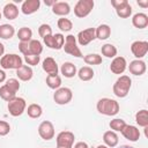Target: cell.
<instances>
[{"label":"cell","instance_id":"obj_1","mask_svg":"<svg viewBox=\"0 0 148 148\" xmlns=\"http://www.w3.org/2000/svg\"><path fill=\"white\" fill-rule=\"evenodd\" d=\"M96 108H97V111L101 113V114H104V116H116L118 112H119V103L112 98H108V97H104V98H101L98 99L97 104H96Z\"/></svg>","mask_w":148,"mask_h":148},{"label":"cell","instance_id":"obj_2","mask_svg":"<svg viewBox=\"0 0 148 148\" xmlns=\"http://www.w3.org/2000/svg\"><path fill=\"white\" fill-rule=\"evenodd\" d=\"M131 87H132V80L130 79V76L120 75L116 80V82H114V84L112 87V90H113V94L117 97L124 98V97H126L128 95Z\"/></svg>","mask_w":148,"mask_h":148},{"label":"cell","instance_id":"obj_3","mask_svg":"<svg viewBox=\"0 0 148 148\" xmlns=\"http://www.w3.org/2000/svg\"><path fill=\"white\" fill-rule=\"evenodd\" d=\"M0 66L3 69H18L21 66H23V59L18 54L8 53L1 57Z\"/></svg>","mask_w":148,"mask_h":148},{"label":"cell","instance_id":"obj_4","mask_svg":"<svg viewBox=\"0 0 148 148\" xmlns=\"http://www.w3.org/2000/svg\"><path fill=\"white\" fill-rule=\"evenodd\" d=\"M94 6V0H79L74 6V14L76 17L83 18L91 13Z\"/></svg>","mask_w":148,"mask_h":148},{"label":"cell","instance_id":"obj_5","mask_svg":"<svg viewBox=\"0 0 148 148\" xmlns=\"http://www.w3.org/2000/svg\"><path fill=\"white\" fill-rule=\"evenodd\" d=\"M8 111H9V114L13 116V117H18L21 116L25 109H27V103H25V99L22 98V97H15L13 98L12 101L8 102Z\"/></svg>","mask_w":148,"mask_h":148},{"label":"cell","instance_id":"obj_6","mask_svg":"<svg viewBox=\"0 0 148 148\" xmlns=\"http://www.w3.org/2000/svg\"><path fill=\"white\" fill-rule=\"evenodd\" d=\"M64 50L66 53L76 57V58H82V52L80 50V47L76 44V38L74 37V35H68L65 38V44H64Z\"/></svg>","mask_w":148,"mask_h":148},{"label":"cell","instance_id":"obj_7","mask_svg":"<svg viewBox=\"0 0 148 148\" xmlns=\"http://www.w3.org/2000/svg\"><path fill=\"white\" fill-rule=\"evenodd\" d=\"M73 98V92L69 88L67 87H60L56 90V92L53 94V99L57 104L59 105H65L68 104Z\"/></svg>","mask_w":148,"mask_h":148},{"label":"cell","instance_id":"obj_8","mask_svg":"<svg viewBox=\"0 0 148 148\" xmlns=\"http://www.w3.org/2000/svg\"><path fill=\"white\" fill-rule=\"evenodd\" d=\"M43 40L47 47L53 50H60L64 47V44H65V37L62 34H56V35L52 34L50 36L44 37Z\"/></svg>","mask_w":148,"mask_h":148},{"label":"cell","instance_id":"obj_9","mask_svg":"<svg viewBox=\"0 0 148 148\" xmlns=\"http://www.w3.org/2000/svg\"><path fill=\"white\" fill-rule=\"evenodd\" d=\"M38 134L45 141H49V140L53 139L54 138V126H53V124L50 120L42 121L38 126Z\"/></svg>","mask_w":148,"mask_h":148},{"label":"cell","instance_id":"obj_10","mask_svg":"<svg viewBox=\"0 0 148 148\" xmlns=\"http://www.w3.org/2000/svg\"><path fill=\"white\" fill-rule=\"evenodd\" d=\"M74 134L69 131H62L57 135V147H64V148H72L74 143Z\"/></svg>","mask_w":148,"mask_h":148},{"label":"cell","instance_id":"obj_11","mask_svg":"<svg viewBox=\"0 0 148 148\" xmlns=\"http://www.w3.org/2000/svg\"><path fill=\"white\" fill-rule=\"evenodd\" d=\"M131 52L136 59L143 58L148 52V42L146 40H135L131 44Z\"/></svg>","mask_w":148,"mask_h":148},{"label":"cell","instance_id":"obj_12","mask_svg":"<svg viewBox=\"0 0 148 148\" xmlns=\"http://www.w3.org/2000/svg\"><path fill=\"white\" fill-rule=\"evenodd\" d=\"M77 43L81 46H86L88 45L90 42H92L94 39H96V35H95V28H87L84 30H81L77 34Z\"/></svg>","mask_w":148,"mask_h":148},{"label":"cell","instance_id":"obj_13","mask_svg":"<svg viewBox=\"0 0 148 148\" xmlns=\"http://www.w3.org/2000/svg\"><path fill=\"white\" fill-rule=\"evenodd\" d=\"M127 68V61L124 57L121 56H118V57H114L113 60L111 61L110 64V71L113 73V74H117V75H120L125 72V69Z\"/></svg>","mask_w":148,"mask_h":148},{"label":"cell","instance_id":"obj_14","mask_svg":"<svg viewBox=\"0 0 148 148\" xmlns=\"http://www.w3.org/2000/svg\"><path fill=\"white\" fill-rule=\"evenodd\" d=\"M146 69H147V66H146V62L141 59H135L133 61L130 62L128 65V71L131 74L135 75V76H140L142 74L146 73Z\"/></svg>","mask_w":148,"mask_h":148},{"label":"cell","instance_id":"obj_15","mask_svg":"<svg viewBox=\"0 0 148 148\" xmlns=\"http://www.w3.org/2000/svg\"><path fill=\"white\" fill-rule=\"evenodd\" d=\"M125 139L132 141V142H135L140 139V131L136 126H133V125H127L123 128V131L120 132Z\"/></svg>","mask_w":148,"mask_h":148},{"label":"cell","instance_id":"obj_16","mask_svg":"<svg viewBox=\"0 0 148 148\" xmlns=\"http://www.w3.org/2000/svg\"><path fill=\"white\" fill-rule=\"evenodd\" d=\"M40 7V1L39 0H25L23 1L21 6V12L24 15H30L36 13Z\"/></svg>","mask_w":148,"mask_h":148},{"label":"cell","instance_id":"obj_17","mask_svg":"<svg viewBox=\"0 0 148 148\" xmlns=\"http://www.w3.org/2000/svg\"><path fill=\"white\" fill-rule=\"evenodd\" d=\"M52 13L58 16L65 17L71 13V6L68 2L65 1H56L54 5L52 6Z\"/></svg>","mask_w":148,"mask_h":148},{"label":"cell","instance_id":"obj_18","mask_svg":"<svg viewBox=\"0 0 148 148\" xmlns=\"http://www.w3.org/2000/svg\"><path fill=\"white\" fill-rule=\"evenodd\" d=\"M2 15L7 20H15L18 16V7L14 2H8L2 9Z\"/></svg>","mask_w":148,"mask_h":148},{"label":"cell","instance_id":"obj_19","mask_svg":"<svg viewBox=\"0 0 148 148\" xmlns=\"http://www.w3.org/2000/svg\"><path fill=\"white\" fill-rule=\"evenodd\" d=\"M132 24L138 29H145L148 25V15L145 13H136L132 17Z\"/></svg>","mask_w":148,"mask_h":148},{"label":"cell","instance_id":"obj_20","mask_svg":"<svg viewBox=\"0 0 148 148\" xmlns=\"http://www.w3.org/2000/svg\"><path fill=\"white\" fill-rule=\"evenodd\" d=\"M44 72H46L49 75H52V74H58V65L56 62V60L52 58V57H47L43 60V65H42Z\"/></svg>","mask_w":148,"mask_h":148},{"label":"cell","instance_id":"obj_21","mask_svg":"<svg viewBox=\"0 0 148 148\" xmlns=\"http://www.w3.org/2000/svg\"><path fill=\"white\" fill-rule=\"evenodd\" d=\"M16 75L18 77V80L21 81H30L32 79V75H34V72L31 69L30 66H27V65H23L21 66L18 69H16Z\"/></svg>","mask_w":148,"mask_h":148},{"label":"cell","instance_id":"obj_22","mask_svg":"<svg viewBox=\"0 0 148 148\" xmlns=\"http://www.w3.org/2000/svg\"><path fill=\"white\" fill-rule=\"evenodd\" d=\"M103 141H104V143H105L106 147L113 148V147H116L118 145L119 138H118V135H117L116 132H113V131H106L103 134Z\"/></svg>","mask_w":148,"mask_h":148},{"label":"cell","instance_id":"obj_23","mask_svg":"<svg viewBox=\"0 0 148 148\" xmlns=\"http://www.w3.org/2000/svg\"><path fill=\"white\" fill-rule=\"evenodd\" d=\"M60 72H61V74H62L65 77H68V79L74 77V76L76 75V73H77L76 66H75L73 62H69V61H66V62H64V64L61 65Z\"/></svg>","mask_w":148,"mask_h":148},{"label":"cell","instance_id":"obj_24","mask_svg":"<svg viewBox=\"0 0 148 148\" xmlns=\"http://www.w3.org/2000/svg\"><path fill=\"white\" fill-rule=\"evenodd\" d=\"M95 35L97 39L105 40L111 35V28L108 24H99L97 28H95Z\"/></svg>","mask_w":148,"mask_h":148},{"label":"cell","instance_id":"obj_25","mask_svg":"<svg viewBox=\"0 0 148 148\" xmlns=\"http://www.w3.org/2000/svg\"><path fill=\"white\" fill-rule=\"evenodd\" d=\"M76 74H77V76H79V79L81 81H90L94 77V75H95L94 69L91 67H89V66L81 67Z\"/></svg>","mask_w":148,"mask_h":148},{"label":"cell","instance_id":"obj_26","mask_svg":"<svg viewBox=\"0 0 148 148\" xmlns=\"http://www.w3.org/2000/svg\"><path fill=\"white\" fill-rule=\"evenodd\" d=\"M28 50H29V54L39 56L43 52V45L38 39H31L28 42Z\"/></svg>","mask_w":148,"mask_h":148},{"label":"cell","instance_id":"obj_27","mask_svg":"<svg viewBox=\"0 0 148 148\" xmlns=\"http://www.w3.org/2000/svg\"><path fill=\"white\" fill-rule=\"evenodd\" d=\"M25 111H27L28 116H29L30 118H32V119H37V118H39V117L42 116V113H43V109H42V106H40L39 104H36V103L30 104V105L25 109Z\"/></svg>","mask_w":148,"mask_h":148},{"label":"cell","instance_id":"obj_28","mask_svg":"<svg viewBox=\"0 0 148 148\" xmlns=\"http://www.w3.org/2000/svg\"><path fill=\"white\" fill-rule=\"evenodd\" d=\"M0 97L6 101V102H9L12 101L13 98L16 97V91H14L13 89H10L7 84H3L0 87Z\"/></svg>","mask_w":148,"mask_h":148},{"label":"cell","instance_id":"obj_29","mask_svg":"<svg viewBox=\"0 0 148 148\" xmlns=\"http://www.w3.org/2000/svg\"><path fill=\"white\" fill-rule=\"evenodd\" d=\"M15 34V29L12 24H1L0 25V38L10 39Z\"/></svg>","mask_w":148,"mask_h":148},{"label":"cell","instance_id":"obj_30","mask_svg":"<svg viewBox=\"0 0 148 148\" xmlns=\"http://www.w3.org/2000/svg\"><path fill=\"white\" fill-rule=\"evenodd\" d=\"M135 121L141 127H148V111L142 109L135 113Z\"/></svg>","mask_w":148,"mask_h":148},{"label":"cell","instance_id":"obj_31","mask_svg":"<svg viewBox=\"0 0 148 148\" xmlns=\"http://www.w3.org/2000/svg\"><path fill=\"white\" fill-rule=\"evenodd\" d=\"M46 84L49 88L51 89H58L60 88L61 86V77L58 75V74H52V75H47L46 76V80H45Z\"/></svg>","mask_w":148,"mask_h":148},{"label":"cell","instance_id":"obj_32","mask_svg":"<svg viewBox=\"0 0 148 148\" xmlns=\"http://www.w3.org/2000/svg\"><path fill=\"white\" fill-rule=\"evenodd\" d=\"M31 37H32V30L28 27H22L18 29L17 31V38L20 39V42H29L31 40Z\"/></svg>","mask_w":148,"mask_h":148},{"label":"cell","instance_id":"obj_33","mask_svg":"<svg viewBox=\"0 0 148 148\" xmlns=\"http://www.w3.org/2000/svg\"><path fill=\"white\" fill-rule=\"evenodd\" d=\"M101 52H102V54L104 56V57H106V58H114L116 56H117V47L114 46V45H112V44H110V43H106V44H104L103 46H102V49H101Z\"/></svg>","mask_w":148,"mask_h":148},{"label":"cell","instance_id":"obj_34","mask_svg":"<svg viewBox=\"0 0 148 148\" xmlns=\"http://www.w3.org/2000/svg\"><path fill=\"white\" fill-rule=\"evenodd\" d=\"M116 13H117V15L120 18H127V17H130L132 15V7L127 2V3L123 5V6H120L119 8H117L116 9Z\"/></svg>","mask_w":148,"mask_h":148},{"label":"cell","instance_id":"obj_35","mask_svg":"<svg viewBox=\"0 0 148 148\" xmlns=\"http://www.w3.org/2000/svg\"><path fill=\"white\" fill-rule=\"evenodd\" d=\"M83 60L88 65H101L103 61L102 56H99L97 53H89V54L83 57Z\"/></svg>","mask_w":148,"mask_h":148},{"label":"cell","instance_id":"obj_36","mask_svg":"<svg viewBox=\"0 0 148 148\" xmlns=\"http://www.w3.org/2000/svg\"><path fill=\"white\" fill-rule=\"evenodd\" d=\"M109 126L113 132H121L123 128L126 126V121L124 119H121V118H114V119H112L110 121Z\"/></svg>","mask_w":148,"mask_h":148},{"label":"cell","instance_id":"obj_37","mask_svg":"<svg viewBox=\"0 0 148 148\" xmlns=\"http://www.w3.org/2000/svg\"><path fill=\"white\" fill-rule=\"evenodd\" d=\"M57 25H58V28H59L61 31H65V32L69 31V30L73 28L72 21H71L69 18H66V17H60V18L58 20V22H57Z\"/></svg>","mask_w":148,"mask_h":148},{"label":"cell","instance_id":"obj_38","mask_svg":"<svg viewBox=\"0 0 148 148\" xmlns=\"http://www.w3.org/2000/svg\"><path fill=\"white\" fill-rule=\"evenodd\" d=\"M38 35H39L42 38L52 35V28H51V25H50V24H46V23L40 24L39 28H38Z\"/></svg>","mask_w":148,"mask_h":148},{"label":"cell","instance_id":"obj_39","mask_svg":"<svg viewBox=\"0 0 148 148\" xmlns=\"http://www.w3.org/2000/svg\"><path fill=\"white\" fill-rule=\"evenodd\" d=\"M40 60V56H35V54H29V56H24V61L30 65V66H36L38 65Z\"/></svg>","mask_w":148,"mask_h":148},{"label":"cell","instance_id":"obj_40","mask_svg":"<svg viewBox=\"0 0 148 148\" xmlns=\"http://www.w3.org/2000/svg\"><path fill=\"white\" fill-rule=\"evenodd\" d=\"M9 132H10V125L5 120H0V136H5Z\"/></svg>","mask_w":148,"mask_h":148},{"label":"cell","instance_id":"obj_41","mask_svg":"<svg viewBox=\"0 0 148 148\" xmlns=\"http://www.w3.org/2000/svg\"><path fill=\"white\" fill-rule=\"evenodd\" d=\"M5 84H7V86H8L10 89H13L14 91H17V90L20 89V82H18V80H16V79H14V77L8 79Z\"/></svg>","mask_w":148,"mask_h":148},{"label":"cell","instance_id":"obj_42","mask_svg":"<svg viewBox=\"0 0 148 148\" xmlns=\"http://www.w3.org/2000/svg\"><path fill=\"white\" fill-rule=\"evenodd\" d=\"M127 2H128L127 0H111V5L113 6V8H114V9L119 8L120 6H123V5L127 3Z\"/></svg>","mask_w":148,"mask_h":148},{"label":"cell","instance_id":"obj_43","mask_svg":"<svg viewBox=\"0 0 148 148\" xmlns=\"http://www.w3.org/2000/svg\"><path fill=\"white\" fill-rule=\"evenodd\" d=\"M74 148H89V147H88V145H87L86 142L80 141V142H76V143L74 145Z\"/></svg>","mask_w":148,"mask_h":148},{"label":"cell","instance_id":"obj_44","mask_svg":"<svg viewBox=\"0 0 148 148\" xmlns=\"http://www.w3.org/2000/svg\"><path fill=\"white\" fill-rule=\"evenodd\" d=\"M136 3H138L139 6H141L142 8H147V7H148V0H146V1H140V0H139Z\"/></svg>","mask_w":148,"mask_h":148},{"label":"cell","instance_id":"obj_45","mask_svg":"<svg viewBox=\"0 0 148 148\" xmlns=\"http://www.w3.org/2000/svg\"><path fill=\"white\" fill-rule=\"evenodd\" d=\"M5 80H6V73H5V71L0 69V83H2Z\"/></svg>","mask_w":148,"mask_h":148},{"label":"cell","instance_id":"obj_46","mask_svg":"<svg viewBox=\"0 0 148 148\" xmlns=\"http://www.w3.org/2000/svg\"><path fill=\"white\" fill-rule=\"evenodd\" d=\"M3 53H5V45L0 42V59H1V57L3 56Z\"/></svg>","mask_w":148,"mask_h":148},{"label":"cell","instance_id":"obj_47","mask_svg":"<svg viewBox=\"0 0 148 148\" xmlns=\"http://www.w3.org/2000/svg\"><path fill=\"white\" fill-rule=\"evenodd\" d=\"M54 2H56V1H46V0H45V5H46V6H51V7H52V6L54 5Z\"/></svg>","mask_w":148,"mask_h":148},{"label":"cell","instance_id":"obj_48","mask_svg":"<svg viewBox=\"0 0 148 148\" xmlns=\"http://www.w3.org/2000/svg\"><path fill=\"white\" fill-rule=\"evenodd\" d=\"M120 148H134V147H132V146H127V145H124V146H121Z\"/></svg>","mask_w":148,"mask_h":148},{"label":"cell","instance_id":"obj_49","mask_svg":"<svg viewBox=\"0 0 148 148\" xmlns=\"http://www.w3.org/2000/svg\"><path fill=\"white\" fill-rule=\"evenodd\" d=\"M97 148H109V147H106L105 145H99V146H97Z\"/></svg>","mask_w":148,"mask_h":148},{"label":"cell","instance_id":"obj_50","mask_svg":"<svg viewBox=\"0 0 148 148\" xmlns=\"http://www.w3.org/2000/svg\"><path fill=\"white\" fill-rule=\"evenodd\" d=\"M1 17H2V13L0 12V20H1Z\"/></svg>","mask_w":148,"mask_h":148},{"label":"cell","instance_id":"obj_51","mask_svg":"<svg viewBox=\"0 0 148 148\" xmlns=\"http://www.w3.org/2000/svg\"><path fill=\"white\" fill-rule=\"evenodd\" d=\"M58 148H64V147H58Z\"/></svg>","mask_w":148,"mask_h":148}]
</instances>
